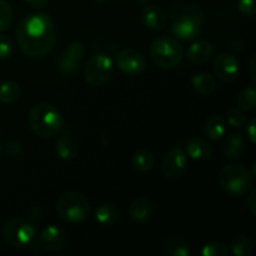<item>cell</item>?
Here are the masks:
<instances>
[{
    "label": "cell",
    "mask_w": 256,
    "mask_h": 256,
    "mask_svg": "<svg viewBox=\"0 0 256 256\" xmlns=\"http://www.w3.org/2000/svg\"><path fill=\"white\" fill-rule=\"evenodd\" d=\"M16 42L28 56L42 58L46 55L56 42V30L52 18L44 12L22 18L16 28Z\"/></svg>",
    "instance_id": "cell-1"
},
{
    "label": "cell",
    "mask_w": 256,
    "mask_h": 256,
    "mask_svg": "<svg viewBox=\"0 0 256 256\" xmlns=\"http://www.w3.org/2000/svg\"><path fill=\"white\" fill-rule=\"evenodd\" d=\"M170 30L176 39L189 42L202 34L205 24L204 12L199 6L180 2L170 9Z\"/></svg>",
    "instance_id": "cell-2"
},
{
    "label": "cell",
    "mask_w": 256,
    "mask_h": 256,
    "mask_svg": "<svg viewBox=\"0 0 256 256\" xmlns=\"http://www.w3.org/2000/svg\"><path fill=\"white\" fill-rule=\"evenodd\" d=\"M29 124L32 132L39 136L52 138L62 132V118L54 105L42 102L30 110Z\"/></svg>",
    "instance_id": "cell-3"
},
{
    "label": "cell",
    "mask_w": 256,
    "mask_h": 256,
    "mask_svg": "<svg viewBox=\"0 0 256 256\" xmlns=\"http://www.w3.org/2000/svg\"><path fill=\"white\" fill-rule=\"evenodd\" d=\"M150 56L162 69H174L184 58V49L175 38L159 36L150 45Z\"/></svg>",
    "instance_id": "cell-4"
},
{
    "label": "cell",
    "mask_w": 256,
    "mask_h": 256,
    "mask_svg": "<svg viewBox=\"0 0 256 256\" xmlns=\"http://www.w3.org/2000/svg\"><path fill=\"white\" fill-rule=\"evenodd\" d=\"M222 190L232 196H242L252 188L254 175L240 164H230L222 168L219 175Z\"/></svg>",
    "instance_id": "cell-5"
},
{
    "label": "cell",
    "mask_w": 256,
    "mask_h": 256,
    "mask_svg": "<svg viewBox=\"0 0 256 256\" xmlns=\"http://www.w3.org/2000/svg\"><path fill=\"white\" fill-rule=\"evenodd\" d=\"M56 212L65 222L78 224V222H85L89 218L90 202L80 192H65L58 199Z\"/></svg>",
    "instance_id": "cell-6"
},
{
    "label": "cell",
    "mask_w": 256,
    "mask_h": 256,
    "mask_svg": "<svg viewBox=\"0 0 256 256\" xmlns=\"http://www.w3.org/2000/svg\"><path fill=\"white\" fill-rule=\"evenodd\" d=\"M2 235L5 242L14 248L29 246L35 239L36 228L34 222L22 218L10 219L2 225Z\"/></svg>",
    "instance_id": "cell-7"
},
{
    "label": "cell",
    "mask_w": 256,
    "mask_h": 256,
    "mask_svg": "<svg viewBox=\"0 0 256 256\" xmlns=\"http://www.w3.org/2000/svg\"><path fill=\"white\" fill-rule=\"evenodd\" d=\"M114 62L105 54H95L88 60L84 68V79L92 86H102L112 79Z\"/></svg>",
    "instance_id": "cell-8"
},
{
    "label": "cell",
    "mask_w": 256,
    "mask_h": 256,
    "mask_svg": "<svg viewBox=\"0 0 256 256\" xmlns=\"http://www.w3.org/2000/svg\"><path fill=\"white\" fill-rule=\"evenodd\" d=\"M85 56V46L80 42H70L59 59L58 69L64 76L74 78L79 72Z\"/></svg>",
    "instance_id": "cell-9"
},
{
    "label": "cell",
    "mask_w": 256,
    "mask_h": 256,
    "mask_svg": "<svg viewBox=\"0 0 256 256\" xmlns=\"http://www.w3.org/2000/svg\"><path fill=\"white\" fill-rule=\"evenodd\" d=\"M188 155L182 146H174L165 154L162 170L168 179H180L186 172Z\"/></svg>",
    "instance_id": "cell-10"
},
{
    "label": "cell",
    "mask_w": 256,
    "mask_h": 256,
    "mask_svg": "<svg viewBox=\"0 0 256 256\" xmlns=\"http://www.w3.org/2000/svg\"><path fill=\"white\" fill-rule=\"evenodd\" d=\"M116 65L120 72L129 76L140 75L146 68L144 55L134 49H122L116 55Z\"/></svg>",
    "instance_id": "cell-11"
},
{
    "label": "cell",
    "mask_w": 256,
    "mask_h": 256,
    "mask_svg": "<svg viewBox=\"0 0 256 256\" xmlns=\"http://www.w3.org/2000/svg\"><path fill=\"white\" fill-rule=\"evenodd\" d=\"M239 62L230 52H220L214 60V72L222 82H232L239 76Z\"/></svg>",
    "instance_id": "cell-12"
},
{
    "label": "cell",
    "mask_w": 256,
    "mask_h": 256,
    "mask_svg": "<svg viewBox=\"0 0 256 256\" xmlns=\"http://www.w3.org/2000/svg\"><path fill=\"white\" fill-rule=\"evenodd\" d=\"M38 245L45 252H60L66 245V235L60 228L55 226V225H49L40 232Z\"/></svg>",
    "instance_id": "cell-13"
},
{
    "label": "cell",
    "mask_w": 256,
    "mask_h": 256,
    "mask_svg": "<svg viewBox=\"0 0 256 256\" xmlns=\"http://www.w3.org/2000/svg\"><path fill=\"white\" fill-rule=\"evenodd\" d=\"M142 22L148 29L150 30H162L168 22L166 14L164 10L156 5H146L144 9L142 10Z\"/></svg>",
    "instance_id": "cell-14"
},
{
    "label": "cell",
    "mask_w": 256,
    "mask_h": 256,
    "mask_svg": "<svg viewBox=\"0 0 256 256\" xmlns=\"http://www.w3.org/2000/svg\"><path fill=\"white\" fill-rule=\"evenodd\" d=\"M214 54V48L206 40H199L190 45L186 52V59L196 65L206 64Z\"/></svg>",
    "instance_id": "cell-15"
},
{
    "label": "cell",
    "mask_w": 256,
    "mask_h": 256,
    "mask_svg": "<svg viewBox=\"0 0 256 256\" xmlns=\"http://www.w3.org/2000/svg\"><path fill=\"white\" fill-rule=\"evenodd\" d=\"M188 156H190L194 160H208L212 155V146L206 139L204 138L195 136L186 142V149H185Z\"/></svg>",
    "instance_id": "cell-16"
},
{
    "label": "cell",
    "mask_w": 256,
    "mask_h": 256,
    "mask_svg": "<svg viewBox=\"0 0 256 256\" xmlns=\"http://www.w3.org/2000/svg\"><path fill=\"white\" fill-rule=\"evenodd\" d=\"M154 208L146 198H136L129 206V215L132 222H145L152 216Z\"/></svg>",
    "instance_id": "cell-17"
},
{
    "label": "cell",
    "mask_w": 256,
    "mask_h": 256,
    "mask_svg": "<svg viewBox=\"0 0 256 256\" xmlns=\"http://www.w3.org/2000/svg\"><path fill=\"white\" fill-rule=\"evenodd\" d=\"M245 149H246V142L244 136L239 132L230 134L222 144V154L228 159H238L244 154Z\"/></svg>",
    "instance_id": "cell-18"
},
{
    "label": "cell",
    "mask_w": 256,
    "mask_h": 256,
    "mask_svg": "<svg viewBox=\"0 0 256 256\" xmlns=\"http://www.w3.org/2000/svg\"><path fill=\"white\" fill-rule=\"evenodd\" d=\"M204 132L210 140L218 142L222 139L226 134V120L222 115H212L205 122Z\"/></svg>",
    "instance_id": "cell-19"
},
{
    "label": "cell",
    "mask_w": 256,
    "mask_h": 256,
    "mask_svg": "<svg viewBox=\"0 0 256 256\" xmlns=\"http://www.w3.org/2000/svg\"><path fill=\"white\" fill-rule=\"evenodd\" d=\"M55 152L60 159L72 160L78 155V144L69 135L64 134L62 136L58 138L56 144H55Z\"/></svg>",
    "instance_id": "cell-20"
},
{
    "label": "cell",
    "mask_w": 256,
    "mask_h": 256,
    "mask_svg": "<svg viewBox=\"0 0 256 256\" xmlns=\"http://www.w3.org/2000/svg\"><path fill=\"white\" fill-rule=\"evenodd\" d=\"M95 220L102 226H112L119 220V209L112 204H102L95 210Z\"/></svg>",
    "instance_id": "cell-21"
},
{
    "label": "cell",
    "mask_w": 256,
    "mask_h": 256,
    "mask_svg": "<svg viewBox=\"0 0 256 256\" xmlns=\"http://www.w3.org/2000/svg\"><path fill=\"white\" fill-rule=\"evenodd\" d=\"M192 85L195 92H199L200 95H210L216 89V80L212 74L199 72L192 76Z\"/></svg>",
    "instance_id": "cell-22"
},
{
    "label": "cell",
    "mask_w": 256,
    "mask_h": 256,
    "mask_svg": "<svg viewBox=\"0 0 256 256\" xmlns=\"http://www.w3.org/2000/svg\"><path fill=\"white\" fill-rule=\"evenodd\" d=\"M155 158L150 150L140 149L135 152L132 156V165L135 170L140 172H146L154 168Z\"/></svg>",
    "instance_id": "cell-23"
},
{
    "label": "cell",
    "mask_w": 256,
    "mask_h": 256,
    "mask_svg": "<svg viewBox=\"0 0 256 256\" xmlns=\"http://www.w3.org/2000/svg\"><path fill=\"white\" fill-rule=\"evenodd\" d=\"M164 252L169 256H189L192 254V250L184 239L179 236H172L165 242Z\"/></svg>",
    "instance_id": "cell-24"
},
{
    "label": "cell",
    "mask_w": 256,
    "mask_h": 256,
    "mask_svg": "<svg viewBox=\"0 0 256 256\" xmlns=\"http://www.w3.org/2000/svg\"><path fill=\"white\" fill-rule=\"evenodd\" d=\"M19 95L20 89L16 82L6 80L0 84V102L2 104H12L19 99Z\"/></svg>",
    "instance_id": "cell-25"
},
{
    "label": "cell",
    "mask_w": 256,
    "mask_h": 256,
    "mask_svg": "<svg viewBox=\"0 0 256 256\" xmlns=\"http://www.w3.org/2000/svg\"><path fill=\"white\" fill-rule=\"evenodd\" d=\"M236 104L242 110L252 112L256 106V90L254 86H246L238 94Z\"/></svg>",
    "instance_id": "cell-26"
},
{
    "label": "cell",
    "mask_w": 256,
    "mask_h": 256,
    "mask_svg": "<svg viewBox=\"0 0 256 256\" xmlns=\"http://www.w3.org/2000/svg\"><path fill=\"white\" fill-rule=\"evenodd\" d=\"M232 252L235 256H250L254 250V245L246 235H239L232 242Z\"/></svg>",
    "instance_id": "cell-27"
},
{
    "label": "cell",
    "mask_w": 256,
    "mask_h": 256,
    "mask_svg": "<svg viewBox=\"0 0 256 256\" xmlns=\"http://www.w3.org/2000/svg\"><path fill=\"white\" fill-rule=\"evenodd\" d=\"M202 256H228L229 249L220 242H212L205 245L202 250Z\"/></svg>",
    "instance_id": "cell-28"
},
{
    "label": "cell",
    "mask_w": 256,
    "mask_h": 256,
    "mask_svg": "<svg viewBox=\"0 0 256 256\" xmlns=\"http://www.w3.org/2000/svg\"><path fill=\"white\" fill-rule=\"evenodd\" d=\"M12 22V9L5 0H0V32H4Z\"/></svg>",
    "instance_id": "cell-29"
},
{
    "label": "cell",
    "mask_w": 256,
    "mask_h": 256,
    "mask_svg": "<svg viewBox=\"0 0 256 256\" xmlns=\"http://www.w3.org/2000/svg\"><path fill=\"white\" fill-rule=\"evenodd\" d=\"M226 120L234 128H242L246 124V116L240 108H232L228 112Z\"/></svg>",
    "instance_id": "cell-30"
},
{
    "label": "cell",
    "mask_w": 256,
    "mask_h": 256,
    "mask_svg": "<svg viewBox=\"0 0 256 256\" xmlns=\"http://www.w3.org/2000/svg\"><path fill=\"white\" fill-rule=\"evenodd\" d=\"M14 52V44L6 35H0V60L9 59Z\"/></svg>",
    "instance_id": "cell-31"
},
{
    "label": "cell",
    "mask_w": 256,
    "mask_h": 256,
    "mask_svg": "<svg viewBox=\"0 0 256 256\" xmlns=\"http://www.w3.org/2000/svg\"><path fill=\"white\" fill-rule=\"evenodd\" d=\"M2 152L10 158H15L22 152V144L16 140H8L2 146Z\"/></svg>",
    "instance_id": "cell-32"
},
{
    "label": "cell",
    "mask_w": 256,
    "mask_h": 256,
    "mask_svg": "<svg viewBox=\"0 0 256 256\" xmlns=\"http://www.w3.org/2000/svg\"><path fill=\"white\" fill-rule=\"evenodd\" d=\"M238 8L242 14L248 15V16H254L256 14L255 0H239Z\"/></svg>",
    "instance_id": "cell-33"
},
{
    "label": "cell",
    "mask_w": 256,
    "mask_h": 256,
    "mask_svg": "<svg viewBox=\"0 0 256 256\" xmlns=\"http://www.w3.org/2000/svg\"><path fill=\"white\" fill-rule=\"evenodd\" d=\"M42 216V212L39 206L29 208V210H28L26 212V219L29 220V222H34V224L35 222H40Z\"/></svg>",
    "instance_id": "cell-34"
},
{
    "label": "cell",
    "mask_w": 256,
    "mask_h": 256,
    "mask_svg": "<svg viewBox=\"0 0 256 256\" xmlns=\"http://www.w3.org/2000/svg\"><path fill=\"white\" fill-rule=\"evenodd\" d=\"M246 125V129H245V132H246V136L252 144L256 142V120L252 119Z\"/></svg>",
    "instance_id": "cell-35"
},
{
    "label": "cell",
    "mask_w": 256,
    "mask_h": 256,
    "mask_svg": "<svg viewBox=\"0 0 256 256\" xmlns=\"http://www.w3.org/2000/svg\"><path fill=\"white\" fill-rule=\"evenodd\" d=\"M249 196L246 198V206L252 215H256V190L250 189Z\"/></svg>",
    "instance_id": "cell-36"
},
{
    "label": "cell",
    "mask_w": 256,
    "mask_h": 256,
    "mask_svg": "<svg viewBox=\"0 0 256 256\" xmlns=\"http://www.w3.org/2000/svg\"><path fill=\"white\" fill-rule=\"evenodd\" d=\"M25 2L32 5V8H36V9H42L48 4V0H25Z\"/></svg>",
    "instance_id": "cell-37"
},
{
    "label": "cell",
    "mask_w": 256,
    "mask_h": 256,
    "mask_svg": "<svg viewBox=\"0 0 256 256\" xmlns=\"http://www.w3.org/2000/svg\"><path fill=\"white\" fill-rule=\"evenodd\" d=\"M250 76H252V82H256V74H255V56H252V62H250Z\"/></svg>",
    "instance_id": "cell-38"
},
{
    "label": "cell",
    "mask_w": 256,
    "mask_h": 256,
    "mask_svg": "<svg viewBox=\"0 0 256 256\" xmlns=\"http://www.w3.org/2000/svg\"><path fill=\"white\" fill-rule=\"evenodd\" d=\"M138 2H140V4H148V2H150V0H136Z\"/></svg>",
    "instance_id": "cell-39"
},
{
    "label": "cell",
    "mask_w": 256,
    "mask_h": 256,
    "mask_svg": "<svg viewBox=\"0 0 256 256\" xmlns=\"http://www.w3.org/2000/svg\"><path fill=\"white\" fill-rule=\"evenodd\" d=\"M95 2H99V4H102V2H106V0H94Z\"/></svg>",
    "instance_id": "cell-40"
},
{
    "label": "cell",
    "mask_w": 256,
    "mask_h": 256,
    "mask_svg": "<svg viewBox=\"0 0 256 256\" xmlns=\"http://www.w3.org/2000/svg\"><path fill=\"white\" fill-rule=\"evenodd\" d=\"M2 146L0 145V156H2Z\"/></svg>",
    "instance_id": "cell-41"
}]
</instances>
